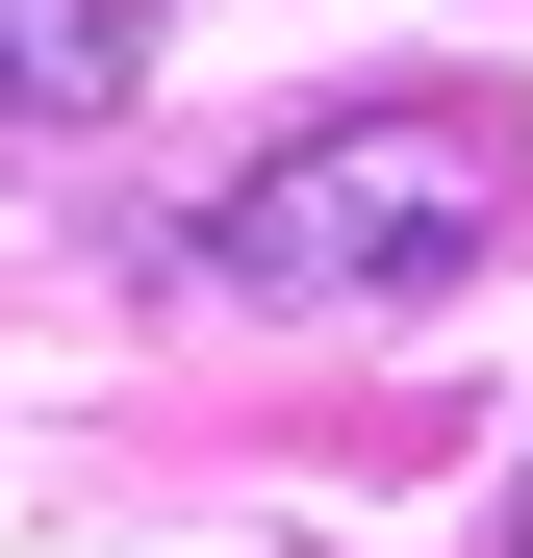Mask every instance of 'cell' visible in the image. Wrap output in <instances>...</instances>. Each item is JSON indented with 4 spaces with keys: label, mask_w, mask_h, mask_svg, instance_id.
<instances>
[{
    "label": "cell",
    "mask_w": 533,
    "mask_h": 558,
    "mask_svg": "<svg viewBox=\"0 0 533 558\" xmlns=\"http://www.w3.org/2000/svg\"><path fill=\"white\" fill-rule=\"evenodd\" d=\"M533 204V128L508 102H305V128H254L229 153V204H204V279H254V305H432V279H483Z\"/></svg>",
    "instance_id": "1"
},
{
    "label": "cell",
    "mask_w": 533,
    "mask_h": 558,
    "mask_svg": "<svg viewBox=\"0 0 533 558\" xmlns=\"http://www.w3.org/2000/svg\"><path fill=\"white\" fill-rule=\"evenodd\" d=\"M153 102V0H0V128H128Z\"/></svg>",
    "instance_id": "2"
}]
</instances>
